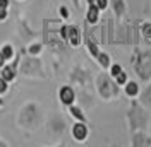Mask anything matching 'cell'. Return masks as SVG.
I'll return each instance as SVG.
<instances>
[{
    "instance_id": "21",
    "label": "cell",
    "mask_w": 151,
    "mask_h": 147,
    "mask_svg": "<svg viewBox=\"0 0 151 147\" xmlns=\"http://www.w3.org/2000/svg\"><path fill=\"white\" fill-rule=\"evenodd\" d=\"M96 7L100 10H106L108 9V0H96Z\"/></svg>"
},
{
    "instance_id": "10",
    "label": "cell",
    "mask_w": 151,
    "mask_h": 147,
    "mask_svg": "<svg viewBox=\"0 0 151 147\" xmlns=\"http://www.w3.org/2000/svg\"><path fill=\"white\" fill-rule=\"evenodd\" d=\"M125 94L129 98L139 96V84L136 82V81H127V84H125Z\"/></svg>"
},
{
    "instance_id": "24",
    "label": "cell",
    "mask_w": 151,
    "mask_h": 147,
    "mask_svg": "<svg viewBox=\"0 0 151 147\" xmlns=\"http://www.w3.org/2000/svg\"><path fill=\"white\" fill-rule=\"evenodd\" d=\"M60 16H62V17H69V10L65 9V7H60Z\"/></svg>"
},
{
    "instance_id": "4",
    "label": "cell",
    "mask_w": 151,
    "mask_h": 147,
    "mask_svg": "<svg viewBox=\"0 0 151 147\" xmlns=\"http://www.w3.org/2000/svg\"><path fill=\"white\" fill-rule=\"evenodd\" d=\"M21 70H22V74H26V75H38V74L41 75V64H40L38 58L29 56V58H24Z\"/></svg>"
},
{
    "instance_id": "5",
    "label": "cell",
    "mask_w": 151,
    "mask_h": 147,
    "mask_svg": "<svg viewBox=\"0 0 151 147\" xmlns=\"http://www.w3.org/2000/svg\"><path fill=\"white\" fill-rule=\"evenodd\" d=\"M58 96H60V101L64 103V104H67V106H70V104L74 103V99H76L74 89L69 87V86H64V87L60 89V92H58Z\"/></svg>"
},
{
    "instance_id": "30",
    "label": "cell",
    "mask_w": 151,
    "mask_h": 147,
    "mask_svg": "<svg viewBox=\"0 0 151 147\" xmlns=\"http://www.w3.org/2000/svg\"><path fill=\"white\" fill-rule=\"evenodd\" d=\"M0 104H2V99H0Z\"/></svg>"
},
{
    "instance_id": "9",
    "label": "cell",
    "mask_w": 151,
    "mask_h": 147,
    "mask_svg": "<svg viewBox=\"0 0 151 147\" xmlns=\"http://www.w3.org/2000/svg\"><path fill=\"white\" fill-rule=\"evenodd\" d=\"M86 19H88L89 24H98V21H100V9L96 5H89L88 14H86Z\"/></svg>"
},
{
    "instance_id": "14",
    "label": "cell",
    "mask_w": 151,
    "mask_h": 147,
    "mask_svg": "<svg viewBox=\"0 0 151 147\" xmlns=\"http://www.w3.org/2000/svg\"><path fill=\"white\" fill-rule=\"evenodd\" d=\"M2 77L9 82V81H12L14 77H16V67L14 65H10V67H5L4 69V72H2Z\"/></svg>"
},
{
    "instance_id": "25",
    "label": "cell",
    "mask_w": 151,
    "mask_h": 147,
    "mask_svg": "<svg viewBox=\"0 0 151 147\" xmlns=\"http://www.w3.org/2000/svg\"><path fill=\"white\" fill-rule=\"evenodd\" d=\"M5 17H7V10L4 9V7H0V21H4Z\"/></svg>"
},
{
    "instance_id": "19",
    "label": "cell",
    "mask_w": 151,
    "mask_h": 147,
    "mask_svg": "<svg viewBox=\"0 0 151 147\" xmlns=\"http://www.w3.org/2000/svg\"><path fill=\"white\" fill-rule=\"evenodd\" d=\"M120 72H122V67H120L119 64H113L112 69H110V75H112V77H117Z\"/></svg>"
},
{
    "instance_id": "18",
    "label": "cell",
    "mask_w": 151,
    "mask_h": 147,
    "mask_svg": "<svg viewBox=\"0 0 151 147\" xmlns=\"http://www.w3.org/2000/svg\"><path fill=\"white\" fill-rule=\"evenodd\" d=\"M127 81H129V79H127V74L124 72V70L119 74L117 77H115V82H117V86H125V84H127Z\"/></svg>"
},
{
    "instance_id": "28",
    "label": "cell",
    "mask_w": 151,
    "mask_h": 147,
    "mask_svg": "<svg viewBox=\"0 0 151 147\" xmlns=\"http://www.w3.org/2000/svg\"><path fill=\"white\" fill-rule=\"evenodd\" d=\"M88 4L89 5H96V0H88Z\"/></svg>"
},
{
    "instance_id": "17",
    "label": "cell",
    "mask_w": 151,
    "mask_h": 147,
    "mask_svg": "<svg viewBox=\"0 0 151 147\" xmlns=\"http://www.w3.org/2000/svg\"><path fill=\"white\" fill-rule=\"evenodd\" d=\"M141 101H142V104H146V106H150L151 108V86L144 91V94L141 96Z\"/></svg>"
},
{
    "instance_id": "16",
    "label": "cell",
    "mask_w": 151,
    "mask_h": 147,
    "mask_svg": "<svg viewBox=\"0 0 151 147\" xmlns=\"http://www.w3.org/2000/svg\"><path fill=\"white\" fill-rule=\"evenodd\" d=\"M70 115H72L76 120H79V121H86L84 113L79 110V108H76V106H70Z\"/></svg>"
},
{
    "instance_id": "1",
    "label": "cell",
    "mask_w": 151,
    "mask_h": 147,
    "mask_svg": "<svg viewBox=\"0 0 151 147\" xmlns=\"http://www.w3.org/2000/svg\"><path fill=\"white\" fill-rule=\"evenodd\" d=\"M132 65L136 69V74L142 81H148L151 77V51H139L136 48L132 56Z\"/></svg>"
},
{
    "instance_id": "12",
    "label": "cell",
    "mask_w": 151,
    "mask_h": 147,
    "mask_svg": "<svg viewBox=\"0 0 151 147\" xmlns=\"http://www.w3.org/2000/svg\"><path fill=\"white\" fill-rule=\"evenodd\" d=\"M141 36L144 38L146 43H151V22H141Z\"/></svg>"
},
{
    "instance_id": "22",
    "label": "cell",
    "mask_w": 151,
    "mask_h": 147,
    "mask_svg": "<svg viewBox=\"0 0 151 147\" xmlns=\"http://www.w3.org/2000/svg\"><path fill=\"white\" fill-rule=\"evenodd\" d=\"M40 51H41V45H38V43L29 48V53H31V55H36V53H40Z\"/></svg>"
},
{
    "instance_id": "6",
    "label": "cell",
    "mask_w": 151,
    "mask_h": 147,
    "mask_svg": "<svg viewBox=\"0 0 151 147\" xmlns=\"http://www.w3.org/2000/svg\"><path fill=\"white\" fill-rule=\"evenodd\" d=\"M67 39L70 41V45L77 48L81 43V31L77 26H67Z\"/></svg>"
},
{
    "instance_id": "3",
    "label": "cell",
    "mask_w": 151,
    "mask_h": 147,
    "mask_svg": "<svg viewBox=\"0 0 151 147\" xmlns=\"http://www.w3.org/2000/svg\"><path fill=\"white\" fill-rule=\"evenodd\" d=\"M148 113L146 111H142L139 108V104L137 103H132L131 110H129V121H131V127L132 130H142L146 128V125H148Z\"/></svg>"
},
{
    "instance_id": "8",
    "label": "cell",
    "mask_w": 151,
    "mask_h": 147,
    "mask_svg": "<svg viewBox=\"0 0 151 147\" xmlns=\"http://www.w3.org/2000/svg\"><path fill=\"white\" fill-rule=\"evenodd\" d=\"M84 38H86V45H88L89 53L96 58V56H98V53H100V50H98V41L91 36V33H89V31H86V33H84Z\"/></svg>"
},
{
    "instance_id": "27",
    "label": "cell",
    "mask_w": 151,
    "mask_h": 147,
    "mask_svg": "<svg viewBox=\"0 0 151 147\" xmlns=\"http://www.w3.org/2000/svg\"><path fill=\"white\" fill-rule=\"evenodd\" d=\"M4 62H5V56H4V55H2V53H0V67L4 65Z\"/></svg>"
},
{
    "instance_id": "15",
    "label": "cell",
    "mask_w": 151,
    "mask_h": 147,
    "mask_svg": "<svg viewBox=\"0 0 151 147\" xmlns=\"http://www.w3.org/2000/svg\"><path fill=\"white\" fill-rule=\"evenodd\" d=\"M96 60L100 62V65H101L103 69H108V67H110V56L106 55V53H101V51H100L98 56H96Z\"/></svg>"
},
{
    "instance_id": "20",
    "label": "cell",
    "mask_w": 151,
    "mask_h": 147,
    "mask_svg": "<svg viewBox=\"0 0 151 147\" xmlns=\"http://www.w3.org/2000/svg\"><path fill=\"white\" fill-rule=\"evenodd\" d=\"M2 55L5 56V60H7V58H10V56L14 55V50H12V46H5V48H4V51H2Z\"/></svg>"
},
{
    "instance_id": "29",
    "label": "cell",
    "mask_w": 151,
    "mask_h": 147,
    "mask_svg": "<svg viewBox=\"0 0 151 147\" xmlns=\"http://www.w3.org/2000/svg\"><path fill=\"white\" fill-rule=\"evenodd\" d=\"M72 2H74V5H76V7H79V0H72Z\"/></svg>"
},
{
    "instance_id": "7",
    "label": "cell",
    "mask_w": 151,
    "mask_h": 147,
    "mask_svg": "<svg viewBox=\"0 0 151 147\" xmlns=\"http://www.w3.org/2000/svg\"><path fill=\"white\" fill-rule=\"evenodd\" d=\"M72 135H74L76 140H86L88 137V127H86L84 121H79V123H76L74 127H72Z\"/></svg>"
},
{
    "instance_id": "26",
    "label": "cell",
    "mask_w": 151,
    "mask_h": 147,
    "mask_svg": "<svg viewBox=\"0 0 151 147\" xmlns=\"http://www.w3.org/2000/svg\"><path fill=\"white\" fill-rule=\"evenodd\" d=\"M0 7L7 9V7H9V0H0Z\"/></svg>"
},
{
    "instance_id": "2",
    "label": "cell",
    "mask_w": 151,
    "mask_h": 147,
    "mask_svg": "<svg viewBox=\"0 0 151 147\" xmlns=\"http://www.w3.org/2000/svg\"><path fill=\"white\" fill-rule=\"evenodd\" d=\"M98 92H100V96H101L103 99L117 98V94H119L117 82H112L106 74H101V75L98 77Z\"/></svg>"
},
{
    "instance_id": "11",
    "label": "cell",
    "mask_w": 151,
    "mask_h": 147,
    "mask_svg": "<svg viewBox=\"0 0 151 147\" xmlns=\"http://www.w3.org/2000/svg\"><path fill=\"white\" fill-rule=\"evenodd\" d=\"M132 146H151V138L146 137L142 132L134 133V137H132Z\"/></svg>"
},
{
    "instance_id": "13",
    "label": "cell",
    "mask_w": 151,
    "mask_h": 147,
    "mask_svg": "<svg viewBox=\"0 0 151 147\" xmlns=\"http://www.w3.org/2000/svg\"><path fill=\"white\" fill-rule=\"evenodd\" d=\"M113 9H115V16L117 17H122L125 14V4L124 0H113Z\"/></svg>"
},
{
    "instance_id": "23",
    "label": "cell",
    "mask_w": 151,
    "mask_h": 147,
    "mask_svg": "<svg viewBox=\"0 0 151 147\" xmlns=\"http://www.w3.org/2000/svg\"><path fill=\"white\" fill-rule=\"evenodd\" d=\"M5 91H7V81L2 77L0 79V92H5Z\"/></svg>"
}]
</instances>
